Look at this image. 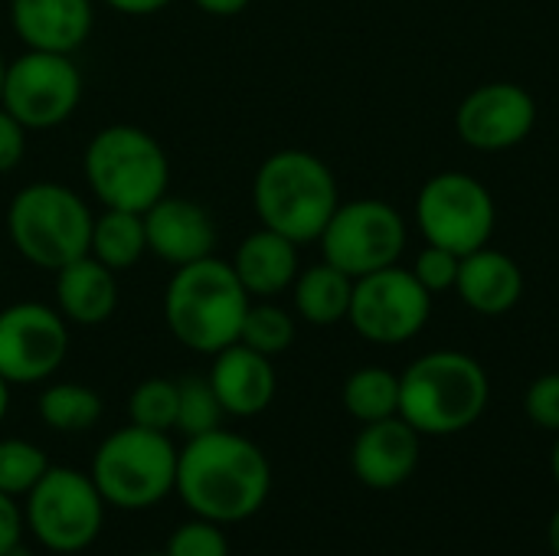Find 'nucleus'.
I'll list each match as a JSON object with an SVG mask.
<instances>
[{
	"label": "nucleus",
	"instance_id": "a211bd4d",
	"mask_svg": "<svg viewBox=\"0 0 559 556\" xmlns=\"http://www.w3.org/2000/svg\"><path fill=\"white\" fill-rule=\"evenodd\" d=\"M10 26L26 49L72 56L95 26L92 0H10Z\"/></svg>",
	"mask_w": 559,
	"mask_h": 556
},
{
	"label": "nucleus",
	"instance_id": "0eeeda50",
	"mask_svg": "<svg viewBox=\"0 0 559 556\" xmlns=\"http://www.w3.org/2000/svg\"><path fill=\"white\" fill-rule=\"evenodd\" d=\"M177 456L170 433L141 429L134 423L102 439L92 456V482L105 505L124 511H144L174 495Z\"/></svg>",
	"mask_w": 559,
	"mask_h": 556
},
{
	"label": "nucleus",
	"instance_id": "7c9ffc66",
	"mask_svg": "<svg viewBox=\"0 0 559 556\" xmlns=\"http://www.w3.org/2000/svg\"><path fill=\"white\" fill-rule=\"evenodd\" d=\"M459 265H462V256L452 252V249H442V246H429L416 256V265H413V275L419 279V285L429 292V295H439V292H455V282H459Z\"/></svg>",
	"mask_w": 559,
	"mask_h": 556
},
{
	"label": "nucleus",
	"instance_id": "72a5a7b5",
	"mask_svg": "<svg viewBox=\"0 0 559 556\" xmlns=\"http://www.w3.org/2000/svg\"><path fill=\"white\" fill-rule=\"evenodd\" d=\"M23 528H26V518L16 498L0 492V556H10L23 544Z\"/></svg>",
	"mask_w": 559,
	"mask_h": 556
},
{
	"label": "nucleus",
	"instance_id": "423d86ee",
	"mask_svg": "<svg viewBox=\"0 0 559 556\" xmlns=\"http://www.w3.org/2000/svg\"><path fill=\"white\" fill-rule=\"evenodd\" d=\"M92 220V210L72 187L36 180L10 200L7 236L29 265L59 272L88 252Z\"/></svg>",
	"mask_w": 559,
	"mask_h": 556
},
{
	"label": "nucleus",
	"instance_id": "bb28decb",
	"mask_svg": "<svg viewBox=\"0 0 559 556\" xmlns=\"http://www.w3.org/2000/svg\"><path fill=\"white\" fill-rule=\"evenodd\" d=\"M223 403L216 397V390L210 387L206 377H180L177 380V423L174 433H180L183 439L213 433L223 426Z\"/></svg>",
	"mask_w": 559,
	"mask_h": 556
},
{
	"label": "nucleus",
	"instance_id": "412c9836",
	"mask_svg": "<svg viewBox=\"0 0 559 556\" xmlns=\"http://www.w3.org/2000/svg\"><path fill=\"white\" fill-rule=\"evenodd\" d=\"M233 269L249 298H278L298 279V246L275 229L259 226L249 233L233 259Z\"/></svg>",
	"mask_w": 559,
	"mask_h": 556
},
{
	"label": "nucleus",
	"instance_id": "473e14b6",
	"mask_svg": "<svg viewBox=\"0 0 559 556\" xmlns=\"http://www.w3.org/2000/svg\"><path fill=\"white\" fill-rule=\"evenodd\" d=\"M23 154H26V128L0 105V174L16 170Z\"/></svg>",
	"mask_w": 559,
	"mask_h": 556
},
{
	"label": "nucleus",
	"instance_id": "f704fd0d",
	"mask_svg": "<svg viewBox=\"0 0 559 556\" xmlns=\"http://www.w3.org/2000/svg\"><path fill=\"white\" fill-rule=\"evenodd\" d=\"M102 3L124 16H151V13H160L164 7H170L174 0H102Z\"/></svg>",
	"mask_w": 559,
	"mask_h": 556
},
{
	"label": "nucleus",
	"instance_id": "6ab92c4d",
	"mask_svg": "<svg viewBox=\"0 0 559 556\" xmlns=\"http://www.w3.org/2000/svg\"><path fill=\"white\" fill-rule=\"evenodd\" d=\"M455 295L475 315L501 318L511 308H518V301L524 298V272L508 252L481 246V249L462 256Z\"/></svg>",
	"mask_w": 559,
	"mask_h": 556
},
{
	"label": "nucleus",
	"instance_id": "9b49d317",
	"mask_svg": "<svg viewBox=\"0 0 559 556\" xmlns=\"http://www.w3.org/2000/svg\"><path fill=\"white\" fill-rule=\"evenodd\" d=\"M432 315V295L419 285L413 269L400 262L364 279H354L347 321L354 331L380 347H396L423 334Z\"/></svg>",
	"mask_w": 559,
	"mask_h": 556
},
{
	"label": "nucleus",
	"instance_id": "cd10ccee",
	"mask_svg": "<svg viewBox=\"0 0 559 556\" xmlns=\"http://www.w3.org/2000/svg\"><path fill=\"white\" fill-rule=\"evenodd\" d=\"M128 423L154 433H174L177 423V380L147 377L128 397Z\"/></svg>",
	"mask_w": 559,
	"mask_h": 556
},
{
	"label": "nucleus",
	"instance_id": "f257e3e1",
	"mask_svg": "<svg viewBox=\"0 0 559 556\" xmlns=\"http://www.w3.org/2000/svg\"><path fill=\"white\" fill-rule=\"evenodd\" d=\"M174 492L193 518L239 524L269 501L272 465L252 439L219 426L183 442Z\"/></svg>",
	"mask_w": 559,
	"mask_h": 556
},
{
	"label": "nucleus",
	"instance_id": "b1692460",
	"mask_svg": "<svg viewBox=\"0 0 559 556\" xmlns=\"http://www.w3.org/2000/svg\"><path fill=\"white\" fill-rule=\"evenodd\" d=\"M341 400L360 426L400 416V374L386 367H360L344 380Z\"/></svg>",
	"mask_w": 559,
	"mask_h": 556
},
{
	"label": "nucleus",
	"instance_id": "39448f33",
	"mask_svg": "<svg viewBox=\"0 0 559 556\" xmlns=\"http://www.w3.org/2000/svg\"><path fill=\"white\" fill-rule=\"evenodd\" d=\"M85 184L105 210L144 213L170 187V161L138 125H108L92 134L82 157Z\"/></svg>",
	"mask_w": 559,
	"mask_h": 556
},
{
	"label": "nucleus",
	"instance_id": "f03ea898",
	"mask_svg": "<svg viewBox=\"0 0 559 556\" xmlns=\"http://www.w3.org/2000/svg\"><path fill=\"white\" fill-rule=\"evenodd\" d=\"M249 301L233 262L206 256L174 269L164 292V321L177 344L213 357L239 341Z\"/></svg>",
	"mask_w": 559,
	"mask_h": 556
},
{
	"label": "nucleus",
	"instance_id": "a878e982",
	"mask_svg": "<svg viewBox=\"0 0 559 556\" xmlns=\"http://www.w3.org/2000/svg\"><path fill=\"white\" fill-rule=\"evenodd\" d=\"M295 315L285 311L282 305H275L272 298H252L239 328V344L265 354V357H278L295 344Z\"/></svg>",
	"mask_w": 559,
	"mask_h": 556
},
{
	"label": "nucleus",
	"instance_id": "6e6552de",
	"mask_svg": "<svg viewBox=\"0 0 559 556\" xmlns=\"http://www.w3.org/2000/svg\"><path fill=\"white\" fill-rule=\"evenodd\" d=\"M105 498L92 475L49 465V472L26 495V531L52 554L88 551L105 524Z\"/></svg>",
	"mask_w": 559,
	"mask_h": 556
},
{
	"label": "nucleus",
	"instance_id": "dca6fc26",
	"mask_svg": "<svg viewBox=\"0 0 559 556\" xmlns=\"http://www.w3.org/2000/svg\"><path fill=\"white\" fill-rule=\"evenodd\" d=\"M141 216H144L147 252L174 269L206 259L216 249V223L210 210L197 200L164 193Z\"/></svg>",
	"mask_w": 559,
	"mask_h": 556
},
{
	"label": "nucleus",
	"instance_id": "f3484780",
	"mask_svg": "<svg viewBox=\"0 0 559 556\" xmlns=\"http://www.w3.org/2000/svg\"><path fill=\"white\" fill-rule=\"evenodd\" d=\"M206 380L216 390L223 413L236 416V419H252V416L265 413L278 390L272 357H265L239 341L223 347L219 354H213V367H210Z\"/></svg>",
	"mask_w": 559,
	"mask_h": 556
},
{
	"label": "nucleus",
	"instance_id": "2f4dec72",
	"mask_svg": "<svg viewBox=\"0 0 559 556\" xmlns=\"http://www.w3.org/2000/svg\"><path fill=\"white\" fill-rule=\"evenodd\" d=\"M524 413L534 426L559 433V370L537 377L524 393Z\"/></svg>",
	"mask_w": 559,
	"mask_h": 556
},
{
	"label": "nucleus",
	"instance_id": "393cba45",
	"mask_svg": "<svg viewBox=\"0 0 559 556\" xmlns=\"http://www.w3.org/2000/svg\"><path fill=\"white\" fill-rule=\"evenodd\" d=\"M36 413L52 433H88L102 419V397L85 383H49Z\"/></svg>",
	"mask_w": 559,
	"mask_h": 556
},
{
	"label": "nucleus",
	"instance_id": "2eb2a0df",
	"mask_svg": "<svg viewBox=\"0 0 559 556\" xmlns=\"http://www.w3.org/2000/svg\"><path fill=\"white\" fill-rule=\"evenodd\" d=\"M419 439L423 436L403 416L367 423L350 449V469L357 482L373 492H393L406 485L419 469V456H423Z\"/></svg>",
	"mask_w": 559,
	"mask_h": 556
},
{
	"label": "nucleus",
	"instance_id": "aec40b11",
	"mask_svg": "<svg viewBox=\"0 0 559 556\" xmlns=\"http://www.w3.org/2000/svg\"><path fill=\"white\" fill-rule=\"evenodd\" d=\"M118 308V282L108 265L88 252L56 272V311L79 328L105 324Z\"/></svg>",
	"mask_w": 559,
	"mask_h": 556
},
{
	"label": "nucleus",
	"instance_id": "4c0bfd02",
	"mask_svg": "<svg viewBox=\"0 0 559 556\" xmlns=\"http://www.w3.org/2000/svg\"><path fill=\"white\" fill-rule=\"evenodd\" d=\"M7 410H10V383L0 377V423L7 419Z\"/></svg>",
	"mask_w": 559,
	"mask_h": 556
},
{
	"label": "nucleus",
	"instance_id": "58836bf2",
	"mask_svg": "<svg viewBox=\"0 0 559 556\" xmlns=\"http://www.w3.org/2000/svg\"><path fill=\"white\" fill-rule=\"evenodd\" d=\"M550 472H554V482L559 485V433L557 442H554V452H550Z\"/></svg>",
	"mask_w": 559,
	"mask_h": 556
},
{
	"label": "nucleus",
	"instance_id": "c756f323",
	"mask_svg": "<svg viewBox=\"0 0 559 556\" xmlns=\"http://www.w3.org/2000/svg\"><path fill=\"white\" fill-rule=\"evenodd\" d=\"M164 556H229V541L223 524L193 518L170 534Z\"/></svg>",
	"mask_w": 559,
	"mask_h": 556
},
{
	"label": "nucleus",
	"instance_id": "4468645a",
	"mask_svg": "<svg viewBox=\"0 0 559 556\" xmlns=\"http://www.w3.org/2000/svg\"><path fill=\"white\" fill-rule=\"evenodd\" d=\"M537 125V102L518 82H485L472 88L459 111L455 131L475 151H508L531 138Z\"/></svg>",
	"mask_w": 559,
	"mask_h": 556
},
{
	"label": "nucleus",
	"instance_id": "f8f14e48",
	"mask_svg": "<svg viewBox=\"0 0 559 556\" xmlns=\"http://www.w3.org/2000/svg\"><path fill=\"white\" fill-rule=\"evenodd\" d=\"M82 102V72L66 52L26 49L7 62L0 105L26 128L46 131L72 118Z\"/></svg>",
	"mask_w": 559,
	"mask_h": 556
},
{
	"label": "nucleus",
	"instance_id": "a19ab883",
	"mask_svg": "<svg viewBox=\"0 0 559 556\" xmlns=\"http://www.w3.org/2000/svg\"><path fill=\"white\" fill-rule=\"evenodd\" d=\"M138 556H164V554H138Z\"/></svg>",
	"mask_w": 559,
	"mask_h": 556
},
{
	"label": "nucleus",
	"instance_id": "ea45409f",
	"mask_svg": "<svg viewBox=\"0 0 559 556\" xmlns=\"http://www.w3.org/2000/svg\"><path fill=\"white\" fill-rule=\"evenodd\" d=\"M3 79H7V59L0 52V98H3Z\"/></svg>",
	"mask_w": 559,
	"mask_h": 556
},
{
	"label": "nucleus",
	"instance_id": "ddd939ff",
	"mask_svg": "<svg viewBox=\"0 0 559 556\" xmlns=\"http://www.w3.org/2000/svg\"><path fill=\"white\" fill-rule=\"evenodd\" d=\"M69 354V321L43 301L0 311V377L10 387L49 380Z\"/></svg>",
	"mask_w": 559,
	"mask_h": 556
},
{
	"label": "nucleus",
	"instance_id": "20e7f679",
	"mask_svg": "<svg viewBox=\"0 0 559 556\" xmlns=\"http://www.w3.org/2000/svg\"><path fill=\"white\" fill-rule=\"evenodd\" d=\"M337 203L341 197L334 170L311 151H275L255 170L252 206L259 223L282 233L295 246L318 242Z\"/></svg>",
	"mask_w": 559,
	"mask_h": 556
},
{
	"label": "nucleus",
	"instance_id": "7ed1b4c3",
	"mask_svg": "<svg viewBox=\"0 0 559 556\" xmlns=\"http://www.w3.org/2000/svg\"><path fill=\"white\" fill-rule=\"evenodd\" d=\"M491 403L488 370L462 351H429L400 374V416L419 436L472 429Z\"/></svg>",
	"mask_w": 559,
	"mask_h": 556
},
{
	"label": "nucleus",
	"instance_id": "e433bc0d",
	"mask_svg": "<svg viewBox=\"0 0 559 556\" xmlns=\"http://www.w3.org/2000/svg\"><path fill=\"white\" fill-rule=\"evenodd\" d=\"M547 544H550V551H554V556H559V508H557V511H554L550 524H547Z\"/></svg>",
	"mask_w": 559,
	"mask_h": 556
},
{
	"label": "nucleus",
	"instance_id": "5701e85b",
	"mask_svg": "<svg viewBox=\"0 0 559 556\" xmlns=\"http://www.w3.org/2000/svg\"><path fill=\"white\" fill-rule=\"evenodd\" d=\"M147 252V236H144V216L128 213V210H105L102 216L92 220V236H88V256L108 265L115 275L128 272L141 262Z\"/></svg>",
	"mask_w": 559,
	"mask_h": 556
},
{
	"label": "nucleus",
	"instance_id": "9d476101",
	"mask_svg": "<svg viewBox=\"0 0 559 556\" xmlns=\"http://www.w3.org/2000/svg\"><path fill=\"white\" fill-rule=\"evenodd\" d=\"M324 262L364 279L370 272L390 269L406 252V220L386 200H350L337 203L324 233L318 236Z\"/></svg>",
	"mask_w": 559,
	"mask_h": 556
},
{
	"label": "nucleus",
	"instance_id": "c85d7f7f",
	"mask_svg": "<svg viewBox=\"0 0 559 556\" xmlns=\"http://www.w3.org/2000/svg\"><path fill=\"white\" fill-rule=\"evenodd\" d=\"M46 472H49V459L39 446L26 439H0V492L3 495L26 498Z\"/></svg>",
	"mask_w": 559,
	"mask_h": 556
},
{
	"label": "nucleus",
	"instance_id": "c9c22d12",
	"mask_svg": "<svg viewBox=\"0 0 559 556\" xmlns=\"http://www.w3.org/2000/svg\"><path fill=\"white\" fill-rule=\"evenodd\" d=\"M252 0H193L197 10L210 13V16H236L249 7Z\"/></svg>",
	"mask_w": 559,
	"mask_h": 556
},
{
	"label": "nucleus",
	"instance_id": "1a4fd4ad",
	"mask_svg": "<svg viewBox=\"0 0 559 556\" xmlns=\"http://www.w3.org/2000/svg\"><path fill=\"white\" fill-rule=\"evenodd\" d=\"M416 223L429 246L468 256L488 246L498 223V206L478 177L465 170H442L419 187Z\"/></svg>",
	"mask_w": 559,
	"mask_h": 556
},
{
	"label": "nucleus",
	"instance_id": "4be33fe9",
	"mask_svg": "<svg viewBox=\"0 0 559 556\" xmlns=\"http://www.w3.org/2000/svg\"><path fill=\"white\" fill-rule=\"evenodd\" d=\"M350 298H354V279L347 272L334 269L331 262H318V265L298 272V279L292 285L295 315L314 328H331V324L347 321Z\"/></svg>",
	"mask_w": 559,
	"mask_h": 556
}]
</instances>
